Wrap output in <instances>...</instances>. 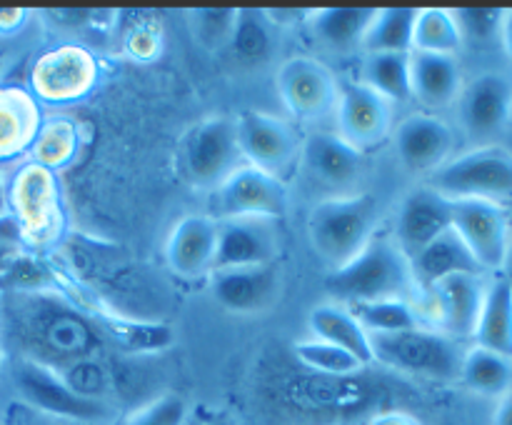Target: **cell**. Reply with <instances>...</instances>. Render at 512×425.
<instances>
[{
	"instance_id": "obj_2",
	"label": "cell",
	"mask_w": 512,
	"mask_h": 425,
	"mask_svg": "<svg viewBox=\"0 0 512 425\" xmlns=\"http://www.w3.org/2000/svg\"><path fill=\"white\" fill-rule=\"evenodd\" d=\"M330 303L350 308L373 300H410L418 290L413 268L393 238H373L353 260L330 270L325 278Z\"/></svg>"
},
{
	"instance_id": "obj_26",
	"label": "cell",
	"mask_w": 512,
	"mask_h": 425,
	"mask_svg": "<svg viewBox=\"0 0 512 425\" xmlns=\"http://www.w3.org/2000/svg\"><path fill=\"white\" fill-rule=\"evenodd\" d=\"M410 268H413L418 293H423V290H428L430 285L448 278V275H485L483 268L478 265V260H475L473 253L468 250V245L460 240V235L455 233L453 228L445 230L443 235H438V238H435L433 243L425 245L420 253H415L413 258H410Z\"/></svg>"
},
{
	"instance_id": "obj_49",
	"label": "cell",
	"mask_w": 512,
	"mask_h": 425,
	"mask_svg": "<svg viewBox=\"0 0 512 425\" xmlns=\"http://www.w3.org/2000/svg\"><path fill=\"white\" fill-rule=\"evenodd\" d=\"M18 258V248H10V245L0 243V275L8 270V265Z\"/></svg>"
},
{
	"instance_id": "obj_18",
	"label": "cell",
	"mask_w": 512,
	"mask_h": 425,
	"mask_svg": "<svg viewBox=\"0 0 512 425\" xmlns=\"http://www.w3.org/2000/svg\"><path fill=\"white\" fill-rule=\"evenodd\" d=\"M335 123L340 138L365 153L393 133V103L368 85L350 83L340 88Z\"/></svg>"
},
{
	"instance_id": "obj_50",
	"label": "cell",
	"mask_w": 512,
	"mask_h": 425,
	"mask_svg": "<svg viewBox=\"0 0 512 425\" xmlns=\"http://www.w3.org/2000/svg\"><path fill=\"white\" fill-rule=\"evenodd\" d=\"M500 275H505V278L512 283V235H510V245H508V255H505V263H503V270H500Z\"/></svg>"
},
{
	"instance_id": "obj_1",
	"label": "cell",
	"mask_w": 512,
	"mask_h": 425,
	"mask_svg": "<svg viewBox=\"0 0 512 425\" xmlns=\"http://www.w3.org/2000/svg\"><path fill=\"white\" fill-rule=\"evenodd\" d=\"M113 345L98 315L58 288H0V350L63 373L88 358H108Z\"/></svg>"
},
{
	"instance_id": "obj_15",
	"label": "cell",
	"mask_w": 512,
	"mask_h": 425,
	"mask_svg": "<svg viewBox=\"0 0 512 425\" xmlns=\"http://www.w3.org/2000/svg\"><path fill=\"white\" fill-rule=\"evenodd\" d=\"M450 203H453L450 228L468 245L483 273H500L510 245V225L503 205L488 200H450Z\"/></svg>"
},
{
	"instance_id": "obj_37",
	"label": "cell",
	"mask_w": 512,
	"mask_h": 425,
	"mask_svg": "<svg viewBox=\"0 0 512 425\" xmlns=\"http://www.w3.org/2000/svg\"><path fill=\"white\" fill-rule=\"evenodd\" d=\"M293 353L310 373H318V375H355V373H363L368 365L360 363L355 355H350L348 350L343 348H335V345L325 343V340L318 338H308V340H298L293 345Z\"/></svg>"
},
{
	"instance_id": "obj_51",
	"label": "cell",
	"mask_w": 512,
	"mask_h": 425,
	"mask_svg": "<svg viewBox=\"0 0 512 425\" xmlns=\"http://www.w3.org/2000/svg\"><path fill=\"white\" fill-rule=\"evenodd\" d=\"M3 213H8V193H5V178L0 170V215Z\"/></svg>"
},
{
	"instance_id": "obj_6",
	"label": "cell",
	"mask_w": 512,
	"mask_h": 425,
	"mask_svg": "<svg viewBox=\"0 0 512 425\" xmlns=\"http://www.w3.org/2000/svg\"><path fill=\"white\" fill-rule=\"evenodd\" d=\"M5 370L18 403L35 413L78 425H100L113 418V405L78 395L55 370L25 360H5Z\"/></svg>"
},
{
	"instance_id": "obj_38",
	"label": "cell",
	"mask_w": 512,
	"mask_h": 425,
	"mask_svg": "<svg viewBox=\"0 0 512 425\" xmlns=\"http://www.w3.org/2000/svg\"><path fill=\"white\" fill-rule=\"evenodd\" d=\"M75 145H78V138H75L73 125L65 123V120H55V123H48L45 128H40L38 138H35L30 150H33L35 163L53 170L73 158Z\"/></svg>"
},
{
	"instance_id": "obj_40",
	"label": "cell",
	"mask_w": 512,
	"mask_h": 425,
	"mask_svg": "<svg viewBox=\"0 0 512 425\" xmlns=\"http://www.w3.org/2000/svg\"><path fill=\"white\" fill-rule=\"evenodd\" d=\"M188 413V403L178 393H163L133 410L123 425H185Z\"/></svg>"
},
{
	"instance_id": "obj_17",
	"label": "cell",
	"mask_w": 512,
	"mask_h": 425,
	"mask_svg": "<svg viewBox=\"0 0 512 425\" xmlns=\"http://www.w3.org/2000/svg\"><path fill=\"white\" fill-rule=\"evenodd\" d=\"M98 80V63L78 45H63L40 55L30 73L33 93L50 103H70L85 98Z\"/></svg>"
},
{
	"instance_id": "obj_30",
	"label": "cell",
	"mask_w": 512,
	"mask_h": 425,
	"mask_svg": "<svg viewBox=\"0 0 512 425\" xmlns=\"http://www.w3.org/2000/svg\"><path fill=\"white\" fill-rule=\"evenodd\" d=\"M373 8H328L313 10L305 20L313 38L335 53H350L363 48V38L368 25L373 23Z\"/></svg>"
},
{
	"instance_id": "obj_23",
	"label": "cell",
	"mask_w": 512,
	"mask_h": 425,
	"mask_svg": "<svg viewBox=\"0 0 512 425\" xmlns=\"http://www.w3.org/2000/svg\"><path fill=\"white\" fill-rule=\"evenodd\" d=\"M218 225L210 215H185L173 225L165 243V263L178 278L198 280L213 273Z\"/></svg>"
},
{
	"instance_id": "obj_27",
	"label": "cell",
	"mask_w": 512,
	"mask_h": 425,
	"mask_svg": "<svg viewBox=\"0 0 512 425\" xmlns=\"http://www.w3.org/2000/svg\"><path fill=\"white\" fill-rule=\"evenodd\" d=\"M93 313L98 315V323L103 328L108 343L115 350H123V353H160V350H168L175 343L173 328L165 323L135 318V315L98 313V310H93Z\"/></svg>"
},
{
	"instance_id": "obj_34",
	"label": "cell",
	"mask_w": 512,
	"mask_h": 425,
	"mask_svg": "<svg viewBox=\"0 0 512 425\" xmlns=\"http://www.w3.org/2000/svg\"><path fill=\"white\" fill-rule=\"evenodd\" d=\"M418 10L385 8L375 10L373 23L363 38L365 53H410L413 50V25Z\"/></svg>"
},
{
	"instance_id": "obj_43",
	"label": "cell",
	"mask_w": 512,
	"mask_h": 425,
	"mask_svg": "<svg viewBox=\"0 0 512 425\" xmlns=\"http://www.w3.org/2000/svg\"><path fill=\"white\" fill-rule=\"evenodd\" d=\"M185 425H243L238 418L218 408H198L190 410Z\"/></svg>"
},
{
	"instance_id": "obj_7",
	"label": "cell",
	"mask_w": 512,
	"mask_h": 425,
	"mask_svg": "<svg viewBox=\"0 0 512 425\" xmlns=\"http://www.w3.org/2000/svg\"><path fill=\"white\" fill-rule=\"evenodd\" d=\"M180 173L193 188L213 193L235 168L245 163L235 133V118L213 115L190 125L180 143Z\"/></svg>"
},
{
	"instance_id": "obj_31",
	"label": "cell",
	"mask_w": 512,
	"mask_h": 425,
	"mask_svg": "<svg viewBox=\"0 0 512 425\" xmlns=\"http://www.w3.org/2000/svg\"><path fill=\"white\" fill-rule=\"evenodd\" d=\"M280 45V28L270 20L268 10H238L235 18L233 35H230V45L235 58L243 65L258 68V65L268 63L275 55Z\"/></svg>"
},
{
	"instance_id": "obj_14",
	"label": "cell",
	"mask_w": 512,
	"mask_h": 425,
	"mask_svg": "<svg viewBox=\"0 0 512 425\" xmlns=\"http://www.w3.org/2000/svg\"><path fill=\"white\" fill-rule=\"evenodd\" d=\"M300 165L320 188L330 190V198L353 195L365 173V153L345 143L338 133L313 130L303 138Z\"/></svg>"
},
{
	"instance_id": "obj_29",
	"label": "cell",
	"mask_w": 512,
	"mask_h": 425,
	"mask_svg": "<svg viewBox=\"0 0 512 425\" xmlns=\"http://www.w3.org/2000/svg\"><path fill=\"white\" fill-rule=\"evenodd\" d=\"M473 340L478 348L493 350L512 360V283L505 275L488 283Z\"/></svg>"
},
{
	"instance_id": "obj_39",
	"label": "cell",
	"mask_w": 512,
	"mask_h": 425,
	"mask_svg": "<svg viewBox=\"0 0 512 425\" xmlns=\"http://www.w3.org/2000/svg\"><path fill=\"white\" fill-rule=\"evenodd\" d=\"M235 18L238 10L233 8H203V10H190V30L193 38L203 45L205 50H223L230 45V35H233Z\"/></svg>"
},
{
	"instance_id": "obj_25",
	"label": "cell",
	"mask_w": 512,
	"mask_h": 425,
	"mask_svg": "<svg viewBox=\"0 0 512 425\" xmlns=\"http://www.w3.org/2000/svg\"><path fill=\"white\" fill-rule=\"evenodd\" d=\"M40 128V108L33 95L15 85H0V163L33 148Z\"/></svg>"
},
{
	"instance_id": "obj_22",
	"label": "cell",
	"mask_w": 512,
	"mask_h": 425,
	"mask_svg": "<svg viewBox=\"0 0 512 425\" xmlns=\"http://www.w3.org/2000/svg\"><path fill=\"white\" fill-rule=\"evenodd\" d=\"M450 223H453V203L430 185H418L405 195L400 205L393 240L410 260L438 235L450 230Z\"/></svg>"
},
{
	"instance_id": "obj_44",
	"label": "cell",
	"mask_w": 512,
	"mask_h": 425,
	"mask_svg": "<svg viewBox=\"0 0 512 425\" xmlns=\"http://www.w3.org/2000/svg\"><path fill=\"white\" fill-rule=\"evenodd\" d=\"M8 425H78V423H68V420H55L48 418V415H40L35 410L25 408L23 403L13 405L10 410V423Z\"/></svg>"
},
{
	"instance_id": "obj_41",
	"label": "cell",
	"mask_w": 512,
	"mask_h": 425,
	"mask_svg": "<svg viewBox=\"0 0 512 425\" xmlns=\"http://www.w3.org/2000/svg\"><path fill=\"white\" fill-rule=\"evenodd\" d=\"M453 18L458 23L460 35L465 40H475V43H490V40L500 38L503 33L505 10L500 8H463L453 10Z\"/></svg>"
},
{
	"instance_id": "obj_35",
	"label": "cell",
	"mask_w": 512,
	"mask_h": 425,
	"mask_svg": "<svg viewBox=\"0 0 512 425\" xmlns=\"http://www.w3.org/2000/svg\"><path fill=\"white\" fill-rule=\"evenodd\" d=\"M350 313L355 315L365 333H398V330L423 328V315L413 300H373V303L350 305Z\"/></svg>"
},
{
	"instance_id": "obj_46",
	"label": "cell",
	"mask_w": 512,
	"mask_h": 425,
	"mask_svg": "<svg viewBox=\"0 0 512 425\" xmlns=\"http://www.w3.org/2000/svg\"><path fill=\"white\" fill-rule=\"evenodd\" d=\"M368 425H418V420L410 418L403 410H383V413H375Z\"/></svg>"
},
{
	"instance_id": "obj_33",
	"label": "cell",
	"mask_w": 512,
	"mask_h": 425,
	"mask_svg": "<svg viewBox=\"0 0 512 425\" xmlns=\"http://www.w3.org/2000/svg\"><path fill=\"white\" fill-rule=\"evenodd\" d=\"M363 80L378 95L390 103H405L413 98L410 93V53H365Z\"/></svg>"
},
{
	"instance_id": "obj_47",
	"label": "cell",
	"mask_w": 512,
	"mask_h": 425,
	"mask_svg": "<svg viewBox=\"0 0 512 425\" xmlns=\"http://www.w3.org/2000/svg\"><path fill=\"white\" fill-rule=\"evenodd\" d=\"M493 425H512V388L503 395V398H500Z\"/></svg>"
},
{
	"instance_id": "obj_16",
	"label": "cell",
	"mask_w": 512,
	"mask_h": 425,
	"mask_svg": "<svg viewBox=\"0 0 512 425\" xmlns=\"http://www.w3.org/2000/svg\"><path fill=\"white\" fill-rule=\"evenodd\" d=\"M218 248L215 268H250L273 265L280 253V223L265 215H240V218L215 220Z\"/></svg>"
},
{
	"instance_id": "obj_45",
	"label": "cell",
	"mask_w": 512,
	"mask_h": 425,
	"mask_svg": "<svg viewBox=\"0 0 512 425\" xmlns=\"http://www.w3.org/2000/svg\"><path fill=\"white\" fill-rule=\"evenodd\" d=\"M28 18V10L0 8V33H15Z\"/></svg>"
},
{
	"instance_id": "obj_9",
	"label": "cell",
	"mask_w": 512,
	"mask_h": 425,
	"mask_svg": "<svg viewBox=\"0 0 512 425\" xmlns=\"http://www.w3.org/2000/svg\"><path fill=\"white\" fill-rule=\"evenodd\" d=\"M235 133L245 163L283 183L300 163L303 138L290 120L260 110H245L235 118Z\"/></svg>"
},
{
	"instance_id": "obj_36",
	"label": "cell",
	"mask_w": 512,
	"mask_h": 425,
	"mask_svg": "<svg viewBox=\"0 0 512 425\" xmlns=\"http://www.w3.org/2000/svg\"><path fill=\"white\" fill-rule=\"evenodd\" d=\"M460 48H463V35L455 23L453 10H418L413 25V50L435 55H458Z\"/></svg>"
},
{
	"instance_id": "obj_24",
	"label": "cell",
	"mask_w": 512,
	"mask_h": 425,
	"mask_svg": "<svg viewBox=\"0 0 512 425\" xmlns=\"http://www.w3.org/2000/svg\"><path fill=\"white\" fill-rule=\"evenodd\" d=\"M463 90V73L455 55L410 50V93L425 108H448Z\"/></svg>"
},
{
	"instance_id": "obj_32",
	"label": "cell",
	"mask_w": 512,
	"mask_h": 425,
	"mask_svg": "<svg viewBox=\"0 0 512 425\" xmlns=\"http://www.w3.org/2000/svg\"><path fill=\"white\" fill-rule=\"evenodd\" d=\"M458 380L473 393L500 400L512 388V360L473 345L465 350Z\"/></svg>"
},
{
	"instance_id": "obj_11",
	"label": "cell",
	"mask_w": 512,
	"mask_h": 425,
	"mask_svg": "<svg viewBox=\"0 0 512 425\" xmlns=\"http://www.w3.org/2000/svg\"><path fill=\"white\" fill-rule=\"evenodd\" d=\"M288 213V185L253 165L235 168L218 188L210 193V218H240V215H265L280 220Z\"/></svg>"
},
{
	"instance_id": "obj_21",
	"label": "cell",
	"mask_w": 512,
	"mask_h": 425,
	"mask_svg": "<svg viewBox=\"0 0 512 425\" xmlns=\"http://www.w3.org/2000/svg\"><path fill=\"white\" fill-rule=\"evenodd\" d=\"M455 150V133L440 115L413 113L395 125V153L410 173H435Z\"/></svg>"
},
{
	"instance_id": "obj_42",
	"label": "cell",
	"mask_w": 512,
	"mask_h": 425,
	"mask_svg": "<svg viewBox=\"0 0 512 425\" xmlns=\"http://www.w3.org/2000/svg\"><path fill=\"white\" fill-rule=\"evenodd\" d=\"M125 48L135 58H150V55L158 53L160 48V33L155 30L153 20L148 18H133V28L130 33H125Z\"/></svg>"
},
{
	"instance_id": "obj_8",
	"label": "cell",
	"mask_w": 512,
	"mask_h": 425,
	"mask_svg": "<svg viewBox=\"0 0 512 425\" xmlns=\"http://www.w3.org/2000/svg\"><path fill=\"white\" fill-rule=\"evenodd\" d=\"M5 193L8 210L18 220L25 243H50L60 233L63 210L53 170L43 168L35 160L23 163L10 183H5Z\"/></svg>"
},
{
	"instance_id": "obj_5",
	"label": "cell",
	"mask_w": 512,
	"mask_h": 425,
	"mask_svg": "<svg viewBox=\"0 0 512 425\" xmlns=\"http://www.w3.org/2000/svg\"><path fill=\"white\" fill-rule=\"evenodd\" d=\"M425 185L448 200L512 203V153L503 145H478L453 155L443 168L428 175Z\"/></svg>"
},
{
	"instance_id": "obj_12",
	"label": "cell",
	"mask_w": 512,
	"mask_h": 425,
	"mask_svg": "<svg viewBox=\"0 0 512 425\" xmlns=\"http://www.w3.org/2000/svg\"><path fill=\"white\" fill-rule=\"evenodd\" d=\"M275 85L285 108L300 120H323L338 108V78L330 65L310 55L283 60L275 73Z\"/></svg>"
},
{
	"instance_id": "obj_13",
	"label": "cell",
	"mask_w": 512,
	"mask_h": 425,
	"mask_svg": "<svg viewBox=\"0 0 512 425\" xmlns=\"http://www.w3.org/2000/svg\"><path fill=\"white\" fill-rule=\"evenodd\" d=\"M488 280L485 275L458 273L438 280L423 290L425 310L435 323V330L453 340L473 338L478 325L480 310H483Z\"/></svg>"
},
{
	"instance_id": "obj_52",
	"label": "cell",
	"mask_w": 512,
	"mask_h": 425,
	"mask_svg": "<svg viewBox=\"0 0 512 425\" xmlns=\"http://www.w3.org/2000/svg\"><path fill=\"white\" fill-rule=\"evenodd\" d=\"M5 370V358H3V350H0V373Z\"/></svg>"
},
{
	"instance_id": "obj_10",
	"label": "cell",
	"mask_w": 512,
	"mask_h": 425,
	"mask_svg": "<svg viewBox=\"0 0 512 425\" xmlns=\"http://www.w3.org/2000/svg\"><path fill=\"white\" fill-rule=\"evenodd\" d=\"M385 393L388 388L380 380L363 378V373L335 378L308 370L303 378L288 380L283 395L293 408H303L308 413L345 415L373 408V403L385 400Z\"/></svg>"
},
{
	"instance_id": "obj_19",
	"label": "cell",
	"mask_w": 512,
	"mask_h": 425,
	"mask_svg": "<svg viewBox=\"0 0 512 425\" xmlns=\"http://www.w3.org/2000/svg\"><path fill=\"white\" fill-rule=\"evenodd\" d=\"M215 303L233 315H263L278 303L280 273L273 265L220 268L210 273Z\"/></svg>"
},
{
	"instance_id": "obj_4",
	"label": "cell",
	"mask_w": 512,
	"mask_h": 425,
	"mask_svg": "<svg viewBox=\"0 0 512 425\" xmlns=\"http://www.w3.org/2000/svg\"><path fill=\"white\" fill-rule=\"evenodd\" d=\"M373 363L395 373L418 375L428 380H458L463 365V345L435 328L398 330V333L370 335Z\"/></svg>"
},
{
	"instance_id": "obj_48",
	"label": "cell",
	"mask_w": 512,
	"mask_h": 425,
	"mask_svg": "<svg viewBox=\"0 0 512 425\" xmlns=\"http://www.w3.org/2000/svg\"><path fill=\"white\" fill-rule=\"evenodd\" d=\"M500 40H503L505 53H508V55H510V60H512V10H505L503 33H500Z\"/></svg>"
},
{
	"instance_id": "obj_20",
	"label": "cell",
	"mask_w": 512,
	"mask_h": 425,
	"mask_svg": "<svg viewBox=\"0 0 512 425\" xmlns=\"http://www.w3.org/2000/svg\"><path fill=\"white\" fill-rule=\"evenodd\" d=\"M455 103L468 138L488 140L510 123L512 83L500 73H483L463 85Z\"/></svg>"
},
{
	"instance_id": "obj_28",
	"label": "cell",
	"mask_w": 512,
	"mask_h": 425,
	"mask_svg": "<svg viewBox=\"0 0 512 425\" xmlns=\"http://www.w3.org/2000/svg\"><path fill=\"white\" fill-rule=\"evenodd\" d=\"M310 333L318 340L335 345V348L348 350L350 355L363 365L373 363V348H370V335L365 333L363 325L355 320L350 308L338 303L315 305L308 315Z\"/></svg>"
},
{
	"instance_id": "obj_3",
	"label": "cell",
	"mask_w": 512,
	"mask_h": 425,
	"mask_svg": "<svg viewBox=\"0 0 512 425\" xmlns=\"http://www.w3.org/2000/svg\"><path fill=\"white\" fill-rule=\"evenodd\" d=\"M378 210V198L370 193L320 200L308 218V238L318 258L333 270L353 260L375 238Z\"/></svg>"
}]
</instances>
